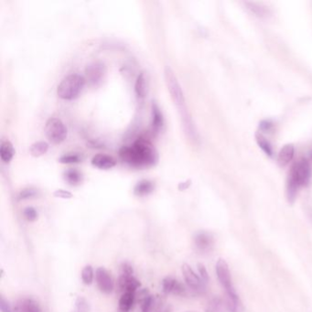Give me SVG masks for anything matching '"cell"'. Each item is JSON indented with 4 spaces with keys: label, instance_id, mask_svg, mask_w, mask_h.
<instances>
[{
    "label": "cell",
    "instance_id": "f546056e",
    "mask_svg": "<svg viewBox=\"0 0 312 312\" xmlns=\"http://www.w3.org/2000/svg\"><path fill=\"white\" fill-rule=\"evenodd\" d=\"M38 192L34 189H24L20 192L19 196H18V199H30V198H33L36 195H37Z\"/></svg>",
    "mask_w": 312,
    "mask_h": 312
},
{
    "label": "cell",
    "instance_id": "4fadbf2b",
    "mask_svg": "<svg viewBox=\"0 0 312 312\" xmlns=\"http://www.w3.org/2000/svg\"><path fill=\"white\" fill-rule=\"evenodd\" d=\"M85 73L88 81L92 84H96L101 81L105 74V65L101 62H93L87 66Z\"/></svg>",
    "mask_w": 312,
    "mask_h": 312
},
{
    "label": "cell",
    "instance_id": "836d02e7",
    "mask_svg": "<svg viewBox=\"0 0 312 312\" xmlns=\"http://www.w3.org/2000/svg\"><path fill=\"white\" fill-rule=\"evenodd\" d=\"M54 196L57 198H61V199H71L73 198V194L70 192H67L64 190H58L54 193Z\"/></svg>",
    "mask_w": 312,
    "mask_h": 312
},
{
    "label": "cell",
    "instance_id": "2e32d148",
    "mask_svg": "<svg viewBox=\"0 0 312 312\" xmlns=\"http://www.w3.org/2000/svg\"><path fill=\"white\" fill-rule=\"evenodd\" d=\"M136 301V293H123L119 299L120 312H129L133 308L134 303Z\"/></svg>",
    "mask_w": 312,
    "mask_h": 312
},
{
    "label": "cell",
    "instance_id": "e0dca14e",
    "mask_svg": "<svg viewBox=\"0 0 312 312\" xmlns=\"http://www.w3.org/2000/svg\"><path fill=\"white\" fill-rule=\"evenodd\" d=\"M14 155H15V149H14L12 143L8 140L2 141L1 146H0V158L2 161H4L5 163L10 162L13 159Z\"/></svg>",
    "mask_w": 312,
    "mask_h": 312
},
{
    "label": "cell",
    "instance_id": "277c9868",
    "mask_svg": "<svg viewBox=\"0 0 312 312\" xmlns=\"http://www.w3.org/2000/svg\"><path fill=\"white\" fill-rule=\"evenodd\" d=\"M85 83V78L79 74H70L60 82L57 88V94L61 99H75L82 92Z\"/></svg>",
    "mask_w": 312,
    "mask_h": 312
},
{
    "label": "cell",
    "instance_id": "9c48e42d",
    "mask_svg": "<svg viewBox=\"0 0 312 312\" xmlns=\"http://www.w3.org/2000/svg\"><path fill=\"white\" fill-rule=\"evenodd\" d=\"M162 291L166 295L173 294L176 296H185L187 289L179 280L171 277H167L162 280Z\"/></svg>",
    "mask_w": 312,
    "mask_h": 312
},
{
    "label": "cell",
    "instance_id": "d6986e66",
    "mask_svg": "<svg viewBox=\"0 0 312 312\" xmlns=\"http://www.w3.org/2000/svg\"><path fill=\"white\" fill-rule=\"evenodd\" d=\"M153 191H154V184L151 181H149V180H142V181L139 182L135 187L134 193L137 196L143 197V196H146V195L150 194Z\"/></svg>",
    "mask_w": 312,
    "mask_h": 312
},
{
    "label": "cell",
    "instance_id": "cb8c5ba5",
    "mask_svg": "<svg viewBox=\"0 0 312 312\" xmlns=\"http://www.w3.org/2000/svg\"><path fill=\"white\" fill-rule=\"evenodd\" d=\"M65 179L71 185H77L82 181V175L75 170H68L65 173Z\"/></svg>",
    "mask_w": 312,
    "mask_h": 312
},
{
    "label": "cell",
    "instance_id": "ffe728a7",
    "mask_svg": "<svg viewBox=\"0 0 312 312\" xmlns=\"http://www.w3.org/2000/svg\"><path fill=\"white\" fill-rule=\"evenodd\" d=\"M163 115L157 104L152 105V126L155 132H159L163 126Z\"/></svg>",
    "mask_w": 312,
    "mask_h": 312
},
{
    "label": "cell",
    "instance_id": "484cf974",
    "mask_svg": "<svg viewBox=\"0 0 312 312\" xmlns=\"http://www.w3.org/2000/svg\"><path fill=\"white\" fill-rule=\"evenodd\" d=\"M256 140H257V143H258L260 147L265 151V152L269 155V156H272V147L270 146V144L268 143V141L262 136H256Z\"/></svg>",
    "mask_w": 312,
    "mask_h": 312
},
{
    "label": "cell",
    "instance_id": "ba28073f",
    "mask_svg": "<svg viewBox=\"0 0 312 312\" xmlns=\"http://www.w3.org/2000/svg\"><path fill=\"white\" fill-rule=\"evenodd\" d=\"M95 279L100 290L105 294H110L113 291V282L110 274L104 267H99L95 272Z\"/></svg>",
    "mask_w": 312,
    "mask_h": 312
},
{
    "label": "cell",
    "instance_id": "8992f818",
    "mask_svg": "<svg viewBox=\"0 0 312 312\" xmlns=\"http://www.w3.org/2000/svg\"><path fill=\"white\" fill-rule=\"evenodd\" d=\"M181 271L187 285H189L192 290L198 293H202L205 290V282L200 279V277H198V275L195 274L193 268L188 264L182 265Z\"/></svg>",
    "mask_w": 312,
    "mask_h": 312
},
{
    "label": "cell",
    "instance_id": "d590c367",
    "mask_svg": "<svg viewBox=\"0 0 312 312\" xmlns=\"http://www.w3.org/2000/svg\"><path fill=\"white\" fill-rule=\"evenodd\" d=\"M195 312V311H192V312Z\"/></svg>",
    "mask_w": 312,
    "mask_h": 312
},
{
    "label": "cell",
    "instance_id": "e575fe53",
    "mask_svg": "<svg viewBox=\"0 0 312 312\" xmlns=\"http://www.w3.org/2000/svg\"><path fill=\"white\" fill-rule=\"evenodd\" d=\"M160 312H172V307L170 305H165Z\"/></svg>",
    "mask_w": 312,
    "mask_h": 312
},
{
    "label": "cell",
    "instance_id": "ac0fdd59",
    "mask_svg": "<svg viewBox=\"0 0 312 312\" xmlns=\"http://www.w3.org/2000/svg\"><path fill=\"white\" fill-rule=\"evenodd\" d=\"M294 157V146L293 145H285L283 146V148L280 150L279 154V165L281 167H285L292 160Z\"/></svg>",
    "mask_w": 312,
    "mask_h": 312
},
{
    "label": "cell",
    "instance_id": "4316f807",
    "mask_svg": "<svg viewBox=\"0 0 312 312\" xmlns=\"http://www.w3.org/2000/svg\"><path fill=\"white\" fill-rule=\"evenodd\" d=\"M80 160L81 158L79 155L68 154V155H64V156L60 157L59 161L63 164H71V163H78V162H80Z\"/></svg>",
    "mask_w": 312,
    "mask_h": 312
},
{
    "label": "cell",
    "instance_id": "6da1fadb",
    "mask_svg": "<svg viewBox=\"0 0 312 312\" xmlns=\"http://www.w3.org/2000/svg\"><path fill=\"white\" fill-rule=\"evenodd\" d=\"M120 158L134 167H148L157 160L155 149L145 140L136 141L132 146H123L120 149Z\"/></svg>",
    "mask_w": 312,
    "mask_h": 312
},
{
    "label": "cell",
    "instance_id": "7a4b0ae2",
    "mask_svg": "<svg viewBox=\"0 0 312 312\" xmlns=\"http://www.w3.org/2000/svg\"><path fill=\"white\" fill-rule=\"evenodd\" d=\"M164 76H165V82H166L168 90L170 94V97L172 99L174 105L178 108V111H179V115H180V120H181V124H185V123L192 121L193 118L188 111L186 100H185L182 88L180 86L179 81L177 79L175 73L170 67H165Z\"/></svg>",
    "mask_w": 312,
    "mask_h": 312
},
{
    "label": "cell",
    "instance_id": "9a60e30c",
    "mask_svg": "<svg viewBox=\"0 0 312 312\" xmlns=\"http://www.w3.org/2000/svg\"><path fill=\"white\" fill-rule=\"evenodd\" d=\"M92 164L100 170H110L115 166L116 162L110 156H107L105 154H98L93 157Z\"/></svg>",
    "mask_w": 312,
    "mask_h": 312
},
{
    "label": "cell",
    "instance_id": "8fae6325",
    "mask_svg": "<svg viewBox=\"0 0 312 312\" xmlns=\"http://www.w3.org/2000/svg\"><path fill=\"white\" fill-rule=\"evenodd\" d=\"M195 246L201 252H209L212 250V248L214 245V239L213 236L207 232H200L196 234L195 238Z\"/></svg>",
    "mask_w": 312,
    "mask_h": 312
},
{
    "label": "cell",
    "instance_id": "d4e9b609",
    "mask_svg": "<svg viewBox=\"0 0 312 312\" xmlns=\"http://www.w3.org/2000/svg\"><path fill=\"white\" fill-rule=\"evenodd\" d=\"M82 280L85 285H91L93 283V270L92 266H85V268L82 271Z\"/></svg>",
    "mask_w": 312,
    "mask_h": 312
},
{
    "label": "cell",
    "instance_id": "1f68e13d",
    "mask_svg": "<svg viewBox=\"0 0 312 312\" xmlns=\"http://www.w3.org/2000/svg\"><path fill=\"white\" fill-rule=\"evenodd\" d=\"M197 267H198V271H199L200 279H202L205 283H207V282L209 281V275H208V272H207V269H206L205 266H204L203 264L199 263V264L197 265Z\"/></svg>",
    "mask_w": 312,
    "mask_h": 312
},
{
    "label": "cell",
    "instance_id": "7402d4cb",
    "mask_svg": "<svg viewBox=\"0 0 312 312\" xmlns=\"http://www.w3.org/2000/svg\"><path fill=\"white\" fill-rule=\"evenodd\" d=\"M226 302L220 298L212 299L206 307V312H226Z\"/></svg>",
    "mask_w": 312,
    "mask_h": 312
},
{
    "label": "cell",
    "instance_id": "83f0119b",
    "mask_svg": "<svg viewBox=\"0 0 312 312\" xmlns=\"http://www.w3.org/2000/svg\"><path fill=\"white\" fill-rule=\"evenodd\" d=\"M247 5H248V8H250L252 10V12L255 14L256 16H258V17L267 16L268 12L265 7H261L255 3H247Z\"/></svg>",
    "mask_w": 312,
    "mask_h": 312
},
{
    "label": "cell",
    "instance_id": "4dcf8cb0",
    "mask_svg": "<svg viewBox=\"0 0 312 312\" xmlns=\"http://www.w3.org/2000/svg\"><path fill=\"white\" fill-rule=\"evenodd\" d=\"M23 214H24V217L28 222H34L38 218V213H37L36 210L34 209L33 207H28V208H26L24 210V212H23Z\"/></svg>",
    "mask_w": 312,
    "mask_h": 312
},
{
    "label": "cell",
    "instance_id": "5bb4252c",
    "mask_svg": "<svg viewBox=\"0 0 312 312\" xmlns=\"http://www.w3.org/2000/svg\"><path fill=\"white\" fill-rule=\"evenodd\" d=\"M226 308L229 312H244L245 308L236 292L226 293Z\"/></svg>",
    "mask_w": 312,
    "mask_h": 312
},
{
    "label": "cell",
    "instance_id": "52a82bcc",
    "mask_svg": "<svg viewBox=\"0 0 312 312\" xmlns=\"http://www.w3.org/2000/svg\"><path fill=\"white\" fill-rule=\"evenodd\" d=\"M216 274L221 285L226 289V293L234 292V287L232 285L231 273L228 264L225 259L220 258L216 264Z\"/></svg>",
    "mask_w": 312,
    "mask_h": 312
},
{
    "label": "cell",
    "instance_id": "3957f363",
    "mask_svg": "<svg viewBox=\"0 0 312 312\" xmlns=\"http://www.w3.org/2000/svg\"><path fill=\"white\" fill-rule=\"evenodd\" d=\"M312 178V168L306 160H299L291 169L286 187L287 199L293 202L299 188L305 186Z\"/></svg>",
    "mask_w": 312,
    "mask_h": 312
},
{
    "label": "cell",
    "instance_id": "7c38bea8",
    "mask_svg": "<svg viewBox=\"0 0 312 312\" xmlns=\"http://www.w3.org/2000/svg\"><path fill=\"white\" fill-rule=\"evenodd\" d=\"M13 308L14 312H41L38 302L30 298L20 299Z\"/></svg>",
    "mask_w": 312,
    "mask_h": 312
},
{
    "label": "cell",
    "instance_id": "f1b7e54d",
    "mask_svg": "<svg viewBox=\"0 0 312 312\" xmlns=\"http://www.w3.org/2000/svg\"><path fill=\"white\" fill-rule=\"evenodd\" d=\"M76 310L77 312H89V303L86 299L83 297L76 299Z\"/></svg>",
    "mask_w": 312,
    "mask_h": 312
},
{
    "label": "cell",
    "instance_id": "30bf717a",
    "mask_svg": "<svg viewBox=\"0 0 312 312\" xmlns=\"http://www.w3.org/2000/svg\"><path fill=\"white\" fill-rule=\"evenodd\" d=\"M140 281L135 279L133 275L129 274H121L120 273L119 279L117 281V286L119 291L123 293L137 292V290L140 287Z\"/></svg>",
    "mask_w": 312,
    "mask_h": 312
},
{
    "label": "cell",
    "instance_id": "44dd1931",
    "mask_svg": "<svg viewBox=\"0 0 312 312\" xmlns=\"http://www.w3.org/2000/svg\"><path fill=\"white\" fill-rule=\"evenodd\" d=\"M146 90H147V82H146V75L145 73H141L136 82L135 91L139 98H144L146 96Z\"/></svg>",
    "mask_w": 312,
    "mask_h": 312
},
{
    "label": "cell",
    "instance_id": "5b68a950",
    "mask_svg": "<svg viewBox=\"0 0 312 312\" xmlns=\"http://www.w3.org/2000/svg\"><path fill=\"white\" fill-rule=\"evenodd\" d=\"M45 135L53 144H60L66 139V126L61 120L57 117H52L47 121L45 125Z\"/></svg>",
    "mask_w": 312,
    "mask_h": 312
},
{
    "label": "cell",
    "instance_id": "d6a6232c",
    "mask_svg": "<svg viewBox=\"0 0 312 312\" xmlns=\"http://www.w3.org/2000/svg\"><path fill=\"white\" fill-rule=\"evenodd\" d=\"M0 309H1V312H14V308L10 306L7 300L4 299V297H1Z\"/></svg>",
    "mask_w": 312,
    "mask_h": 312
},
{
    "label": "cell",
    "instance_id": "603a6c76",
    "mask_svg": "<svg viewBox=\"0 0 312 312\" xmlns=\"http://www.w3.org/2000/svg\"><path fill=\"white\" fill-rule=\"evenodd\" d=\"M49 149V145L46 142L43 141H39L34 143L32 146H30L29 152L31 154V156L33 157H40L42 155H44Z\"/></svg>",
    "mask_w": 312,
    "mask_h": 312
}]
</instances>
